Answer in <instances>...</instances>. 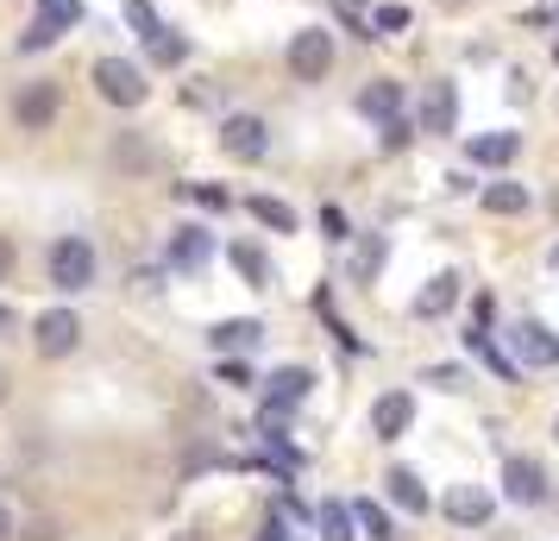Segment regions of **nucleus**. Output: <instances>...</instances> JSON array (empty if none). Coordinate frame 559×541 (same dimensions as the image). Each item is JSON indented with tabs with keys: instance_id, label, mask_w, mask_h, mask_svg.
Segmentation results:
<instances>
[{
	"instance_id": "f257e3e1",
	"label": "nucleus",
	"mask_w": 559,
	"mask_h": 541,
	"mask_svg": "<svg viewBox=\"0 0 559 541\" xmlns=\"http://www.w3.org/2000/svg\"><path fill=\"white\" fill-rule=\"evenodd\" d=\"M95 95L114 107H139L152 95V82H145V70L132 57H95Z\"/></svg>"
},
{
	"instance_id": "f03ea898",
	"label": "nucleus",
	"mask_w": 559,
	"mask_h": 541,
	"mask_svg": "<svg viewBox=\"0 0 559 541\" xmlns=\"http://www.w3.org/2000/svg\"><path fill=\"white\" fill-rule=\"evenodd\" d=\"M95 271H102V258H95V246H88L82 233H63V239L51 246V284L57 290H70V296H76V290L95 284Z\"/></svg>"
},
{
	"instance_id": "7ed1b4c3",
	"label": "nucleus",
	"mask_w": 559,
	"mask_h": 541,
	"mask_svg": "<svg viewBox=\"0 0 559 541\" xmlns=\"http://www.w3.org/2000/svg\"><path fill=\"white\" fill-rule=\"evenodd\" d=\"M509 360L528 365V372H547V365H559V334L547 321H522V328H509Z\"/></svg>"
},
{
	"instance_id": "20e7f679",
	"label": "nucleus",
	"mask_w": 559,
	"mask_h": 541,
	"mask_svg": "<svg viewBox=\"0 0 559 541\" xmlns=\"http://www.w3.org/2000/svg\"><path fill=\"white\" fill-rule=\"evenodd\" d=\"M289 70H296V82H321L333 70V38L321 26H302L296 38H289Z\"/></svg>"
},
{
	"instance_id": "39448f33",
	"label": "nucleus",
	"mask_w": 559,
	"mask_h": 541,
	"mask_svg": "<svg viewBox=\"0 0 559 541\" xmlns=\"http://www.w3.org/2000/svg\"><path fill=\"white\" fill-rule=\"evenodd\" d=\"M221 152L239 157V164H258V157L271 152V127L258 114H233L227 127H221Z\"/></svg>"
},
{
	"instance_id": "423d86ee",
	"label": "nucleus",
	"mask_w": 559,
	"mask_h": 541,
	"mask_svg": "<svg viewBox=\"0 0 559 541\" xmlns=\"http://www.w3.org/2000/svg\"><path fill=\"white\" fill-rule=\"evenodd\" d=\"M32 340H38L45 360H63V353H76V340H82V315L76 309H45L38 328H32Z\"/></svg>"
},
{
	"instance_id": "0eeeda50",
	"label": "nucleus",
	"mask_w": 559,
	"mask_h": 541,
	"mask_svg": "<svg viewBox=\"0 0 559 541\" xmlns=\"http://www.w3.org/2000/svg\"><path fill=\"white\" fill-rule=\"evenodd\" d=\"M57 107H63L57 82H26V89H20V102H13V114H20V127H26V132H45L57 120Z\"/></svg>"
},
{
	"instance_id": "6e6552de",
	"label": "nucleus",
	"mask_w": 559,
	"mask_h": 541,
	"mask_svg": "<svg viewBox=\"0 0 559 541\" xmlns=\"http://www.w3.org/2000/svg\"><path fill=\"white\" fill-rule=\"evenodd\" d=\"M453 127H459V89L453 82H428V89H421V132L447 139Z\"/></svg>"
},
{
	"instance_id": "1a4fd4ad",
	"label": "nucleus",
	"mask_w": 559,
	"mask_h": 541,
	"mask_svg": "<svg viewBox=\"0 0 559 541\" xmlns=\"http://www.w3.org/2000/svg\"><path fill=\"white\" fill-rule=\"evenodd\" d=\"M408 422H415V397L408 390H383L378 403H371V435L378 440H403Z\"/></svg>"
},
{
	"instance_id": "9d476101",
	"label": "nucleus",
	"mask_w": 559,
	"mask_h": 541,
	"mask_svg": "<svg viewBox=\"0 0 559 541\" xmlns=\"http://www.w3.org/2000/svg\"><path fill=\"white\" fill-rule=\"evenodd\" d=\"M503 491H509V504H540V497H547V472H540V460L515 454V460L503 466Z\"/></svg>"
},
{
	"instance_id": "9b49d317",
	"label": "nucleus",
	"mask_w": 559,
	"mask_h": 541,
	"mask_svg": "<svg viewBox=\"0 0 559 541\" xmlns=\"http://www.w3.org/2000/svg\"><path fill=\"white\" fill-rule=\"evenodd\" d=\"M308 385H314V372H308V365H283V372L264 378V403H271V410H296V403L308 397Z\"/></svg>"
},
{
	"instance_id": "f8f14e48",
	"label": "nucleus",
	"mask_w": 559,
	"mask_h": 541,
	"mask_svg": "<svg viewBox=\"0 0 559 541\" xmlns=\"http://www.w3.org/2000/svg\"><path fill=\"white\" fill-rule=\"evenodd\" d=\"M207 258H214V233L207 227H177L170 233V264H177V271H207Z\"/></svg>"
},
{
	"instance_id": "ddd939ff",
	"label": "nucleus",
	"mask_w": 559,
	"mask_h": 541,
	"mask_svg": "<svg viewBox=\"0 0 559 541\" xmlns=\"http://www.w3.org/2000/svg\"><path fill=\"white\" fill-rule=\"evenodd\" d=\"M358 114H365V120H396V114H403V82H390V77L365 82V89H358Z\"/></svg>"
},
{
	"instance_id": "4468645a",
	"label": "nucleus",
	"mask_w": 559,
	"mask_h": 541,
	"mask_svg": "<svg viewBox=\"0 0 559 541\" xmlns=\"http://www.w3.org/2000/svg\"><path fill=\"white\" fill-rule=\"evenodd\" d=\"M459 284H465L459 271H440V278H433V284L421 290V296H415V315H421V321H440V315H453V303H459Z\"/></svg>"
},
{
	"instance_id": "2eb2a0df",
	"label": "nucleus",
	"mask_w": 559,
	"mask_h": 541,
	"mask_svg": "<svg viewBox=\"0 0 559 541\" xmlns=\"http://www.w3.org/2000/svg\"><path fill=\"white\" fill-rule=\"evenodd\" d=\"M490 510H497V504H490L484 485H453L447 491V516H453V522H490Z\"/></svg>"
},
{
	"instance_id": "dca6fc26",
	"label": "nucleus",
	"mask_w": 559,
	"mask_h": 541,
	"mask_svg": "<svg viewBox=\"0 0 559 541\" xmlns=\"http://www.w3.org/2000/svg\"><path fill=\"white\" fill-rule=\"evenodd\" d=\"M515 152H522V132H478V139H472V164H484V170L509 164Z\"/></svg>"
},
{
	"instance_id": "f3484780",
	"label": "nucleus",
	"mask_w": 559,
	"mask_h": 541,
	"mask_svg": "<svg viewBox=\"0 0 559 541\" xmlns=\"http://www.w3.org/2000/svg\"><path fill=\"white\" fill-rule=\"evenodd\" d=\"M258 340H264L258 321H221V328L207 334V346H214V353H252Z\"/></svg>"
},
{
	"instance_id": "a211bd4d",
	"label": "nucleus",
	"mask_w": 559,
	"mask_h": 541,
	"mask_svg": "<svg viewBox=\"0 0 559 541\" xmlns=\"http://www.w3.org/2000/svg\"><path fill=\"white\" fill-rule=\"evenodd\" d=\"M227 258H233V271H239V278H246L252 290H264V284H271V258L258 252L252 239H239V246H233Z\"/></svg>"
},
{
	"instance_id": "6ab92c4d",
	"label": "nucleus",
	"mask_w": 559,
	"mask_h": 541,
	"mask_svg": "<svg viewBox=\"0 0 559 541\" xmlns=\"http://www.w3.org/2000/svg\"><path fill=\"white\" fill-rule=\"evenodd\" d=\"M383 485H390V497H396V504H403L408 516H421V510H428V491H421V479H415L408 466H396V472H390Z\"/></svg>"
},
{
	"instance_id": "aec40b11",
	"label": "nucleus",
	"mask_w": 559,
	"mask_h": 541,
	"mask_svg": "<svg viewBox=\"0 0 559 541\" xmlns=\"http://www.w3.org/2000/svg\"><path fill=\"white\" fill-rule=\"evenodd\" d=\"M465 346H472V353H478L484 365H490V372H497V378H515V372H522V365L509 360L503 346H497V340L484 334V328H472V334H465Z\"/></svg>"
},
{
	"instance_id": "412c9836",
	"label": "nucleus",
	"mask_w": 559,
	"mask_h": 541,
	"mask_svg": "<svg viewBox=\"0 0 559 541\" xmlns=\"http://www.w3.org/2000/svg\"><path fill=\"white\" fill-rule=\"evenodd\" d=\"M484 208H490V214H522V208H528V189H522V183H490V189H484Z\"/></svg>"
},
{
	"instance_id": "4be33fe9",
	"label": "nucleus",
	"mask_w": 559,
	"mask_h": 541,
	"mask_svg": "<svg viewBox=\"0 0 559 541\" xmlns=\"http://www.w3.org/2000/svg\"><path fill=\"white\" fill-rule=\"evenodd\" d=\"M145 45H152V57H157V63H164V70H170V63H182V57H189V38H182V32H170V26H157L152 38H145Z\"/></svg>"
},
{
	"instance_id": "5701e85b",
	"label": "nucleus",
	"mask_w": 559,
	"mask_h": 541,
	"mask_svg": "<svg viewBox=\"0 0 559 541\" xmlns=\"http://www.w3.org/2000/svg\"><path fill=\"white\" fill-rule=\"evenodd\" d=\"M252 221H264L271 233H296V214H289L277 196H252Z\"/></svg>"
},
{
	"instance_id": "b1692460",
	"label": "nucleus",
	"mask_w": 559,
	"mask_h": 541,
	"mask_svg": "<svg viewBox=\"0 0 559 541\" xmlns=\"http://www.w3.org/2000/svg\"><path fill=\"white\" fill-rule=\"evenodd\" d=\"M321 541H353V504H321Z\"/></svg>"
},
{
	"instance_id": "393cba45",
	"label": "nucleus",
	"mask_w": 559,
	"mask_h": 541,
	"mask_svg": "<svg viewBox=\"0 0 559 541\" xmlns=\"http://www.w3.org/2000/svg\"><path fill=\"white\" fill-rule=\"evenodd\" d=\"M353 522H365V536H371V541H396V536H390V516H383L371 497H358V504H353Z\"/></svg>"
},
{
	"instance_id": "a878e982",
	"label": "nucleus",
	"mask_w": 559,
	"mask_h": 541,
	"mask_svg": "<svg viewBox=\"0 0 559 541\" xmlns=\"http://www.w3.org/2000/svg\"><path fill=\"white\" fill-rule=\"evenodd\" d=\"M38 20H51L57 32H70L82 20V0H38Z\"/></svg>"
},
{
	"instance_id": "bb28decb",
	"label": "nucleus",
	"mask_w": 559,
	"mask_h": 541,
	"mask_svg": "<svg viewBox=\"0 0 559 541\" xmlns=\"http://www.w3.org/2000/svg\"><path fill=\"white\" fill-rule=\"evenodd\" d=\"M390 32H408V7H378L371 13V38H390Z\"/></svg>"
},
{
	"instance_id": "cd10ccee",
	"label": "nucleus",
	"mask_w": 559,
	"mask_h": 541,
	"mask_svg": "<svg viewBox=\"0 0 559 541\" xmlns=\"http://www.w3.org/2000/svg\"><path fill=\"white\" fill-rule=\"evenodd\" d=\"M127 20H132V32H139V38H152V32L164 26V20H157V7H152V0H127Z\"/></svg>"
},
{
	"instance_id": "c85d7f7f",
	"label": "nucleus",
	"mask_w": 559,
	"mask_h": 541,
	"mask_svg": "<svg viewBox=\"0 0 559 541\" xmlns=\"http://www.w3.org/2000/svg\"><path fill=\"white\" fill-rule=\"evenodd\" d=\"M383 271V239L378 233H371V239H365V246H358V278H365V284H371V278H378Z\"/></svg>"
},
{
	"instance_id": "c756f323",
	"label": "nucleus",
	"mask_w": 559,
	"mask_h": 541,
	"mask_svg": "<svg viewBox=\"0 0 559 541\" xmlns=\"http://www.w3.org/2000/svg\"><path fill=\"white\" fill-rule=\"evenodd\" d=\"M57 38H63V32H57L51 20H32V32L20 38V51H45V45H57Z\"/></svg>"
},
{
	"instance_id": "7c9ffc66",
	"label": "nucleus",
	"mask_w": 559,
	"mask_h": 541,
	"mask_svg": "<svg viewBox=\"0 0 559 541\" xmlns=\"http://www.w3.org/2000/svg\"><path fill=\"white\" fill-rule=\"evenodd\" d=\"M408 132H415V127H408L403 114H396V120H383V152H403V145H408Z\"/></svg>"
},
{
	"instance_id": "2f4dec72",
	"label": "nucleus",
	"mask_w": 559,
	"mask_h": 541,
	"mask_svg": "<svg viewBox=\"0 0 559 541\" xmlns=\"http://www.w3.org/2000/svg\"><path fill=\"white\" fill-rule=\"evenodd\" d=\"M221 378H227V385H239V390H246V385H252V365L227 360V365H221Z\"/></svg>"
},
{
	"instance_id": "473e14b6",
	"label": "nucleus",
	"mask_w": 559,
	"mask_h": 541,
	"mask_svg": "<svg viewBox=\"0 0 559 541\" xmlns=\"http://www.w3.org/2000/svg\"><path fill=\"white\" fill-rule=\"evenodd\" d=\"M428 378H433V385H440V390H459V385H465V378H459L453 365H440V372H428Z\"/></svg>"
},
{
	"instance_id": "72a5a7b5",
	"label": "nucleus",
	"mask_w": 559,
	"mask_h": 541,
	"mask_svg": "<svg viewBox=\"0 0 559 541\" xmlns=\"http://www.w3.org/2000/svg\"><path fill=\"white\" fill-rule=\"evenodd\" d=\"M321 227H328V239H346V221H340V208H328V214H321Z\"/></svg>"
},
{
	"instance_id": "f704fd0d",
	"label": "nucleus",
	"mask_w": 559,
	"mask_h": 541,
	"mask_svg": "<svg viewBox=\"0 0 559 541\" xmlns=\"http://www.w3.org/2000/svg\"><path fill=\"white\" fill-rule=\"evenodd\" d=\"M7 278H13V246L0 239V284H7Z\"/></svg>"
},
{
	"instance_id": "c9c22d12",
	"label": "nucleus",
	"mask_w": 559,
	"mask_h": 541,
	"mask_svg": "<svg viewBox=\"0 0 559 541\" xmlns=\"http://www.w3.org/2000/svg\"><path fill=\"white\" fill-rule=\"evenodd\" d=\"M26 541H57V529H51V522H32V536Z\"/></svg>"
},
{
	"instance_id": "e433bc0d",
	"label": "nucleus",
	"mask_w": 559,
	"mask_h": 541,
	"mask_svg": "<svg viewBox=\"0 0 559 541\" xmlns=\"http://www.w3.org/2000/svg\"><path fill=\"white\" fill-rule=\"evenodd\" d=\"M258 541H289V529H283V522H264V536Z\"/></svg>"
},
{
	"instance_id": "4c0bfd02",
	"label": "nucleus",
	"mask_w": 559,
	"mask_h": 541,
	"mask_svg": "<svg viewBox=\"0 0 559 541\" xmlns=\"http://www.w3.org/2000/svg\"><path fill=\"white\" fill-rule=\"evenodd\" d=\"M0 541H13V516H7V504H0Z\"/></svg>"
},
{
	"instance_id": "58836bf2",
	"label": "nucleus",
	"mask_w": 559,
	"mask_h": 541,
	"mask_svg": "<svg viewBox=\"0 0 559 541\" xmlns=\"http://www.w3.org/2000/svg\"><path fill=\"white\" fill-rule=\"evenodd\" d=\"M0 334H13V309L7 303H0Z\"/></svg>"
},
{
	"instance_id": "ea45409f",
	"label": "nucleus",
	"mask_w": 559,
	"mask_h": 541,
	"mask_svg": "<svg viewBox=\"0 0 559 541\" xmlns=\"http://www.w3.org/2000/svg\"><path fill=\"white\" fill-rule=\"evenodd\" d=\"M554 264H559V246H554Z\"/></svg>"
},
{
	"instance_id": "a19ab883",
	"label": "nucleus",
	"mask_w": 559,
	"mask_h": 541,
	"mask_svg": "<svg viewBox=\"0 0 559 541\" xmlns=\"http://www.w3.org/2000/svg\"><path fill=\"white\" fill-rule=\"evenodd\" d=\"M554 435H559V422H554Z\"/></svg>"
}]
</instances>
